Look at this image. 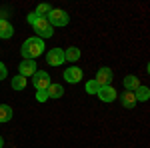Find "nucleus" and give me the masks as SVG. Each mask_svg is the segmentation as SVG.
<instances>
[{"label":"nucleus","mask_w":150,"mask_h":148,"mask_svg":"<svg viewBox=\"0 0 150 148\" xmlns=\"http://www.w3.org/2000/svg\"><path fill=\"white\" fill-rule=\"evenodd\" d=\"M42 50H44L42 38H26V42L22 44V56L24 60H32V58L40 56Z\"/></svg>","instance_id":"f257e3e1"},{"label":"nucleus","mask_w":150,"mask_h":148,"mask_svg":"<svg viewBox=\"0 0 150 148\" xmlns=\"http://www.w3.org/2000/svg\"><path fill=\"white\" fill-rule=\"evenodd\" d=\"M46 20H48V24H50L52 28H54V26H66V24L70 22V16H68V12H66V10L52 8V10L48 12Z\"/></svg>","instance_id":"f03ea898"},{"label":"nucleus","mask_w":150,"mask_h":148,"mask_svg":"<svg viewBox=\"0 0 150 148\" xmlns=\"http://www.w3.org/2000/svg\"><path fill=\"white\" fill-rule=\"evenodd\" d=\"M32 84L36 86V90H46L48 86L52 84L50 82V76H48V72H44V70H36L34 74H32Z\"/></svg>","instance_id":"7ed1b4c3"},{"label":"nucleus","mask_w":150,"mask_h":148,"mask_svg":"<svg viewBox=\"0 0 150 148\" xmlns=\"http://www.w3.org/2000/svg\"><path fill=\"white\" fill-rule=\"evenodd\" d=\"M32 26H34V30L38 32V36H42V38H50V36L54 34V28L48 24L46 18H38Z\"/></svg>","instance_id":"20e7f679"},{"label":"nucleus","mask_w":150,"mask_h":148,"mask_svg":"<svg viewBox=\"0 0 150 148\" xmlns=\"http://www.w3.org/2000/svg\"><path fill=\"white\" fill-rule=\"evenodd\" d=\"M46 62L50 66H60L64 62V50L62 48H50L46 54Z\"/></svg>","instance_id":"39448f33"},{"label":"nucleus","mask_w":150,"mask_h":148,"mask_svg":"<svg viewBox=\"0 0 150 148\" xmlns=\"http://www.w3.org/2000/svg\"><path fill=\"white\" fill-rule=\"evenodd\" d=\"M96 94H98V98H100L102 102H112V100H116V96H118V92H116L112 86H100Z\"/></svg>","instance_id":"423d86ee"},{"label":"nucleus","mask_w":150,"mask_h":148,"mask_svg":"<svg viewBox=\"0 0 150 148\" xmlns=\"http://www.w3.org/2000/svg\"><path fill=\"white\" fill-rule=\"evenodd\" d=\"M64 80L70 82V84H76V82H80L82 80V70L76 68V66H70V68L64 70Z\"/></svg>","instance_id":"0eeeda50"},{"label":"nucleus","mask_w":150,"mask_h":148,"mask_svg":"<svg viewBox=\"0 0 150 148\" xmlns=\"http://www.w3.org/2000/svg\"><path fill=\"white\" fill-rule=\"evenodd\" d=\"M94 80H96V84H98V86H110V80H112V70H110V68H100Z\"/></svg>","instance_id":"6e6552de"},{"label":"nucleus","mask_w":150,"mask_h":148,"mask_svg":"<svg viewBox=\"0 0 150 148\" xmlns=\"http://www.w3.org/2000/svg\"><path fill=\"white\" fill-rule=\"evenodd\" d=\"M34 72H36V62L34 60H22V62H20V76L28 78V76H32Z\"/></svg>","instance_id":"1a4fd4ad"},{"label":"nucleus","mask_w":150,"mask_h":148,"mask_svg":"<svg viewBox=\"0 0 150 148\" xmlns=\"http://www.w3.org/2000/svg\"><path fill=\"white\" fill-rule=\"evenodd\" d=\"M12 34H14L12 24L8 20H4V18H0V38H10Z\"/></svg>","instance_id":"9d476101"},{"label":"nucleus","mask_w":150,"mask_h":148,"mask_svg":"<svg viewBox=\"0 0 150 148\" xmlns=\"http://www.w3.org/2000/svg\"><path fill=\"white\" fill-rule=\"evenodd\" d=\"M120 102H122V106L124 108H134V104H136V98H134V92L126 90L122 96H120Z\"/></svg>","instance_id":"9b49d317"},{"label":"nucleus","mask_w":150,"mask_h":148,"mask_svg":"<svg viewBox=\"0 0 150 148\" xmlns=\"http://www.w3.org/2000/svg\"><path fill=\"white\" fill-rule=\"evenodd\" d=\"M134 98L140 100V102H146L150 98V88L148 86H138V88L134 90Z\"/></svg>","instance_id":"f8f14e48"},{"label":"nucleus","mask_w":150,"mask_h":148,"mask_svg":"<svg viewBox=\"0 0 150 148\" xmlns=\"http://www.w3.org/2000/svg\"><path fill=\"white\" fill-rule=\"evenodd\" d=\"M46 92H48V98H60V96L64 94V88H62L60 84H50L46 88Z\"/></svg>","instance_id":"ddd939ff"},{"label":"nucleus","mask_w":150,"mask_h":148,"mask_svg":"<svg viewBox=\"0 0 150 148\" xmlns=\"http://www.w3.org/2000/svg\"><path fill=\"white\" fill-rule=\"evenodd\" d=\"M12 118V108L8 104H0V122H10Z\"/></svg>","instance_id":"4468645a"},{"label":"nucleus","mask_w":150,"mask_h":148,"mask_svg":"<svg viewBox=\"0 0 150 148\" xmlns=\"http://www.w3.org/2000/svg\"><path fill=\"white\" fill-rule=\"evenodd\" d=\"M80 58V50L76 48V46H72V48H68L66 52H64V60H68V62H76Z\"/></svg>","instance_id":"2eb2a0df"},{"label":"nucleus","mask_w":150,"mask_h":148,"mask_svg":"<svg viewBox=\"0 0 150 148\" xmlns=\"http://www.w3.org/2000/svg\"><path fill=\"white\" fill-rule=\"evenodd\" d=\"M124 86H126V90L134 92L140 86V82H138V78H136V76H132V74H130V76H126V78H124Z\"/></svg>","instance_id":"dca6fc26"},{"label":"nucleus","mask_w":150,"mask_h":148,"mask_svg":"<svg viewBox=\"0 0 150 148\" xmlns=\"http://www.w3.org/2000/svg\"><path fill=\"white\" fill-rule=\"evenodd\" d=\"M12 88H14V90H22V88H26V78L20 76V74L14 76V78H12Z\"/></svg>","instance_id":"f3484780"},{"label":"nucleus","mask_w":150,"mask_h":148,"mask_svg":"<svg viewBox=\"0 0 150 148\" xmlns=\"http://www.w3.org/2000/svg\"><path fill=\"white\" fill-rule=\"evenodd\" d=\"M52 10V8H50V6H48V4H38V8H36V16H38V18H46L48 16V12Z\"/></svg>","instance_id":"a211bd4d"},{"label":"nucleus","mask_w":150,"mask_h":148,"mask_svg":"<svg viewBox=\"0 0 150 148\" xmlns=\"http://www.w3.org/2000/svg\"><path fill=\"white\" fill-rule=\"evenodd\" d=\"M98 88H100V86L96 84V80H88V82H86V92H88V94H96Z\"/></svg>","instance_id":"6ab92c4d"},{"label":"nucleus","mask_w":150,"mask_h":148,"mask_svg":"<svg viewBox=\"0 0 150 148\" xmlns=\"http://www.w3.org/2000/svg\"><path fill=\"white\" fill-rule=\"evenodd\" d=\"M36 100H38V102H44V100H48V92H46V90H36Z\"/></svg>","instance_id":"aec40b11"},{"label":"nucleus","mask_w":150,"mask_h":148,"mask_svg":"<svg viewBox=\"0 0 150 148\" xmlns=\"http://www.w3.org/2000/svg\"><path fill=\"white\" fill-rule=\"evenodd\" d=\"M6 74H8V70H6V66L0 62V80H4L6 78Z\"/></svg>","instance_id":"412c9836"},{"label":"nucleus","mask_w":150,"mask_h":148,"mask_svg":"<svg viewBox=\"0 0 150 148\" xmlns=\"http://www.w3.org/2000/svg\"><path fill=\"white\" fill-rule=\"evenodd\" d=\"M26 20H28V22H30V24H34L36 20H38V16H36L34 12H30V14H28V16H26Z\"/></svg>","instance_id":"4be33fe9"},{"label":"nucleus","mask_w":150,"mask_h":148,"mask_svg":"<svg viewBox=\"0 0 150 148\" xmlns=\"http://www.w3.org/2000/svg\"><path fill=\"white\" fill-rule=\"evenodd\" d=\"M4 146V140H2V136H0V148Z\"/></svg>","instance_id":"5701e85b"}]
</instances>
